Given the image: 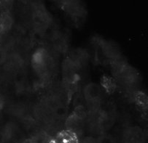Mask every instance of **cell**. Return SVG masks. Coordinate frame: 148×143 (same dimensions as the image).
Segmentation results:
<instances>
[{
    "instance_id": "4",
    "label": "cell",
    "mask_w": 148,
    "mask_h": 143,
    "mask_svg": "<svg viewBox=\"0 0 148 143\" xmlns=\"http://www.w3.org/2000/svg\"><path fill=\"white\" fill-rule=\"evenodd\" d=\"M101 88L95 83H90L84 87L83 96L87 103L91 106L98 105L101 100Z\"/></svg>"
},
{
    "instance_id": "2",
    "label": "cell",
    "mask_w": 148,
    "mask_h": 143,
    "mask_svg": "<svg viewBox=\"0 0 148 143\" xmlns=\"http://www.w3.org/2000/svg\"><path fill=\"white\" fill-rule=\"evenodd\" d=\"M115 79L117 81H119L125 87L134 88L139 82V74L136 69L127 64Z\"/></svg>"
},
{
    "instance_id": "17",
    "label": "cell",
    "mask_w": 148,
    "mask_h": 143,
    "mask_svg": "<svg viewBox=\"0 0 148 143\" xmlns=\"http://www.w3.org/2000/svg\"><path fill=\"white\" fill-rule=\"evenodd\" d=\"M99 143H115V141L110 136L104 135L100 137L99 140Z\"/></svg>"
},
{
    "instance_id": "22",
    "label": "cell",
    "mask_w": 148,
    "mask_h": 143,
    "mask_svg": "<svg viewBox=\"0 0 148 143\" xmlns=\"http://www.w3.org/2000/svg\"><path fill=\"white\" fill-rule=\"evenodd\" d=\"M0 45H1V39H0Z\"/></svg>"
},
{
    "instance_id": "9",
    "label": "cell",
    "mask_w": 148,
    "mask_h": 143,
    "mask_svg": "<svg viewBox=\"0 0 148 143\" xmlns=\"http://www.w3.org/2000/svg\"><path fill=\"white\" fill-rule=\"evenodd\" d=\"M101 87L104 89L107 94H113L118 87V81L114 77L104 75L100 79Z\"/></svg>"
},
{
    "instance_id": "20",
    "label": "cell",
    "mask_w": 148,
    "mask_h": 143,
    "mask_svg": "<svg viewBox=\"0 0 148 143\" xmlns=\"http://www.w3.org/2000/svg\"><path fill=\"white\" fill-rule=\"evenodd\" d=\"M23 143H35V142H34V141L33 140V139L32 138H28V139H26V140L23 142Z\"/></svg>"
},
{
    "instance_id": "16",
    "label": "cell",
    "mask_w": 148,
    "mask_h": 143,
    "mask_svg": "<svg viewBox=\"0 0 148 143\" xmlns=\"http://www.w3.org/2000/svg\"><path fill=\"white\" fill-rule=\"evenodd\" d=\"M32 139L35 143H49L52 138L45 131H40L37 133Z\"/></svg>"
},
{
    "instance_id": "18",
    "label": "cell",
    "mask_w": 148,
    "mask_h": 143,
    "mask_svg": "<svg viewBox=\"0 0 148 143\" xmlns=\"http://www.w3.org/2000/svg\"><path fill=\"white\" fill-rule=\"evenodd\" d=\"M6 60V53L5 51L0 50V63H2Z\"/></svg>"
},
{
    "instance_id": "13",
    "label": "cell",
    "mask_w": 148,
    "mask_h": 143,
    "mask_svg": "<svg viewBox=\"0 0 148 143\" xmlns=\"http://www.w3.org/2000/svg\"><path fill=\"white\" fill-rule=\"evenodd\" d=\"M126 140L128 143H142L143 140V134L139 128H133L128 131Z\"/></svg>"
},
{
    "instance_id": "1",
    "label": "cell",
    "mask_w": 148,
    "mask_h": 143,
    "mask_svg": "<svg viewBox=\"0 0 148 143\" xmlns=\"http://www.w3.org/2000/svg\"><path fill=\"white\" fill-rule=\"evenodd\" d=\"M31 63L37 73L40 75H45L47 73L50 64L48 52L44 48H38L32 55Z\"/></svg>"
},
{
    "instance_id": "3",
    "label": "cell",
    "mask_w": 148,
    "mask_h": 143,
    "mask_svg": "<svg viewBox=\"0 0 148 143\" xmlns=\"http://www.w3.org/2000/svg\"><path fill=\"white\" fill-rule=\"evenodd\" d=\"M60 5L64 12L76 20L83 18L86 14L85 6L79 1H63L60 2Z\"/></svg>"
},
{
    "instance_id": "5",
    "label": "cell",
    "mask_w": 148,
    "mask_h": 143,
    "mask_svg": "<svg viewBox=\"0 0 148 143\" xmlns=\"http://www.w3.org/2000/svg\"><path fill=\"white\" fill-rule=\"evenodd\" d=\"M97 45L100 47L103 55L110 59V60L121 56V49L114 41L99 39L97 42Z\"/></svg>"
},
{
    "instance_id": "10",
    "label": "cell",
    "mask_w": 148,
    "mask_h": 143,
    "mask_svg": "<svg viewBox=\"0 0 148 143\" xmlns=\"http://www.w3.org/2000/svg\"><path fill=\"white\" fill-rule=\"evenodd\" d=\"M55 140L57 143H78L77 133L67 129L58 133Z\"/></svg>"
},
{
    "instance_id": "14",
    "label": "cell",
    "mask_w": 148,
    "mask_h": 143,
    "mask_svg": "<svg viewBox=\"0 0 148 143\" xmlns=\"http://www.w3.org/2000/svg\"><path fill=\"white\" fill-rule=\"evenodd\" d=\"M83 121L77 119V117L74 116L73 115L71 114L70 116H68V118L66 120L65 126L67 130H70V131L76 133L77 130L80 129Z\"/></svg>"
},
{
    "instance_id": "12",
    "label": "cell",
    "mask_w": 148,
    "mask_h": 143,
    "mask_svg": "<svg viewBox=\"0 0 148 143\" xmlns=\"http://www.w3.org/2000/svg\"><path fill=\"white\" fill-rule=\"evenodd\" d=\"M128 64L125 61V58L122 57V55L120 57H118L116 58L110 60V66H111L112 71L114 76L116 77L124 68L126 65Z\"/></svg>"
},
{
    "instance_id": "19",
    "label": "cell",
    "mask_w": 148,
    "mask_h": 143,
    "mask_svg": "<svg viewBox=\"0 0 148 143\" xmlns=\"http://www.w3.org/2000/svg\"><path fill=\"white\" fill-rule=\"evenodd\" d=\"M4 105H5V102H4V100L2 98V97L0 95V110L3 108Z\"/></svg>"
},
{
    "instance_id": "21",
    "label": "cell",
    "mask_w": 148,
    "mask_h": 143,
    "mask_svg": "<svg viewBox=\"0 0 148 143\" xmlns=\"http://www.w3.org/2000/svg\"><path fill=\"white\" fill-rule=\"evenodd\" d=\"M49 143H57V142H56V140H55V139L52 138L51 140H50Z\"/></svg>"
},
{
    "instance_id": "6",
    "label": "cell",
    "mask_w": 148,
    "mask_h": 143,
    "mask_svg": "<svg viewBox=\"0 0 148 143\" xmlns=\"http://www.w3.org/2000/svg\"><path fill=\"white\" fill-rule=\"evenodd\" d=\"M78 66L70 59L67 58L64 61L63 66L64 76L66 82L69 84H75L77 81Z\"/></svg>"
},
{
    "instance_id": "11",
    "label": "cell",
    "mask_w": 148,
    "mask_h": 143,
    "mask_svg": "<svg viewBox=\"0 0 148 143\" xmlns=\"http://www.w3.org/2000/svg\"><path fill=\"white\" fill-rule=\"evenodd\" d=\"M134 99L138 108L143 111L144 113H146L148 104L147 95L142 91H136L134 92Z\"/></svg>"
},
{
    "instance_id": "8",
    "label": "cell",
    "mask_w": 148,
    "mask_h": 143,
    "mask_svg": "<svg viewBox=\"0 0 148 143\" xmlns=\"http://www.w3.org/2000/svg\"><path fill=\"white\" fill-rule=\"evenodd\" d=\"M13 25V19L9 11L0 13V35L9 31Z\"/></svg>"
},
{
    "instance_id": "15",
    "label": "cell",
    "mask_w": 148,
    "mask_h": 143,
    "mask_svg": "<svg viewBox=\"0 0 148 143\" xmlns=\"http://www.w3.org/2000/svg\"><path fill=\"white\" fill-rule=\"evenodd\" d=\"M71 114L73 115L74 116L77 117V119L83 121L87 116V111H86V108L83 105H79L75 107Z\"/></svg>"
},
{
    "instance_id": "7",
    "label": "cell",
    "mask_w": 148,
    "mask_h": 143,
    "mask_svg": "<svg viewBox=\"0 0 148 143\" xmlns=\"http://www.w3.org/2000/svg\"><path fill=\"white\" fill-rule=\"evenodd\" d=\"M51 18L47 11L42 7L36 8L33 13V21L39 28H45L50 23Z\"/></svg>"
}]
</instances>
